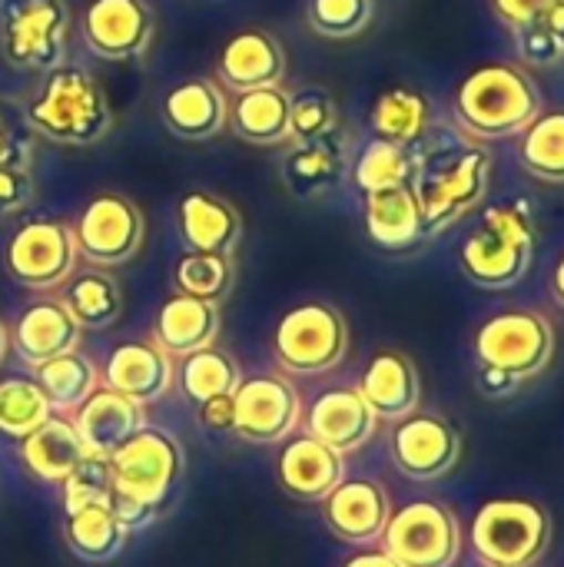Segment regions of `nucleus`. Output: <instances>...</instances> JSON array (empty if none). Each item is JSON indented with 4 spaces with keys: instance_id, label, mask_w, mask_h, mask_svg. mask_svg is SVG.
<instances>
[{
    "instance_id": "f257e3e1",
    "label": "nucleus",
    "mask_w": 564,
    "mask_h": 567,
    "mask_svg": "<svg viewBox=\"0 0 564 567\" xmlns=\"http://www.w3.org/2000/svg\"><path fill=\"white\" fill-rule=\"evenodd\" d=\"M412 193L422 206L429 239L472 213L492 183V156L475 140L452 130H425L412 143Z\"/></svg>"
},
{
    "instance_id": "f03ea898",
    "label": "nucleus",
    "mask_w": 564,
    "mask_h": 567,
    "mask_svg": "<svg viewBox=\"0 0 564 567\" xmlns=\"http://www.w3.org/2000/svg\"><path fill=\"white\" fill-rule=\"evenodd\" d=\"M33 133L63 143L90 146L113 130V110L103 86L80 66H53L40 93L23 106Z\"/></svg>"
},
{
    "instance_id": "7ed1b4c3",
    "label": "nucleus",
    "mask_w": 564,
    "mask_h": 567,
    "mask_svg": "<svg viewBox=\"0 0 564 567\" xmlns=\"http://www.w3.org/2000/svg\"><path fill=\"white\" fill-rule=\"evenodd\" d=\"M539 110L542 93L519 63H485L455 90V116L462 130L479 140L515 136L535 120Z\"/></svg>"
},
{
    "instance_id": "20e7f679",
    "label": "nucleus",
    "mask_w": 564,
    "mask_h": 567,
    "mask_svg": "<svg viewBox=\"0 0 564 567\" xmlns=\"http://www.w3.org/2000/svg\"><path fill=\"white\" fill-rule=\"evenodd\" d=\"M535 252V216L529 203L512 199L482 213L459 249L462 272L482 289H512L525 279Z\"/></svg>"
},
{
    "instance_id": "39448f33",
    "label": "nucleus",
    "mask_w": 564,
    "mask_h": 567,
    "mask_svg": "<svg viewBox=\"0 0 564 567\" xmlns=\"http://www.w3.org/2000/svg\"><path fill=\"white\" fill-rule=\"evenodd\" d=\"M186 472V458L180 442L160 429H140L126 445H120L106 458V475L113 498L133 502L153 512H163L176 495Z\"/></svg>"
},
{
    "instance_id": "423d86ee",
    "label": "nucleus",
    "mask_w": 564,
    "mask_h": 567,
    "mask_svg": "<svg viewBox=\"0 0 564 567\" xmlns=\"http://www.w3.org/2000/svg\"><path fill=\"white\" fill-rule=\"evenodd\" d=\"M552 545V515L529 498H492L472 518V548L485 565L532 567Z\"/></svg>"
},
{
    "instance_id": "0eeeda50",
    "label": "nucleus",
    "mask_w": 564,
    "mask_h": 567,
    "mask_svg": "<svg viewBox=\"0 0 564 567\" xmlns=\"http://www.w3.org/2000/svg\"><path fill=\"white\" fill-rule=\"evenodd\" d=\"M349 352V326L329 302H302L289 309L273 332V355L286 375H326Z\"/></svg>"
},
{
    "instance_id": "6e6552de",
    "label": "nucleus",
    "mask_w": 564,
    "mask_h": 567,
    "mask_svg": "<svg viewBox=\"0 0 564 567\" xmlns=\"http://www.w3.org/2000/svg\"><path fill=\"white\" fill-rule=\"evenodd\" d=\"M479 365L502 369L519 382L542 375L555 355V329L535 309H509L489 316L472 339Z\"/></svg>"
},
{
    "instance_id": "1a4fd4ad",
    "label": "nucleus",
    "mask_w": 564,
    "mask_h": 567,
    "mask_svg": "<svg viewBox=\"0 0 564 567\" xmlns=\"http://www.w3.org/2000/svg\"><path fill=\"white\" fill-rule=\"evenodd\" d=\"M76 236L60 219H27L3 246V269L13 282L47 292L60 289L76 269Z\"/></svg>"
},
{
    "instance_id": "9d476101",
    "label": "nucleus",
    "mask_w": 564,
    "mask_h": 567,
    "mask_svg": "<svg viewBox=\"0 0 564 567\" xmlns=\"http://www.w3.org/2000/svg\"><path fill=\"white\" fill-rule=\"evenodd\" d=\"M382 545L402 567H452L462 555V528L452 508L412 502L392 512Z\"/></svg>"
},
{
    "instance_id": "9b49d317",
    "label": "nucleus",
    "mask_w": 564,
    "mask_h": 567,
    "mask_svg": "<svg viewBox=\"0 0 564 567\" xmlns=\"http://www.w3.org/2000/svg\"><path fill=\"white\" fill-rule=\"evenodd\" d=\"M66 27L63 0H7L0 7V50L13 66L53 70L63 56Z\"/></svg>"
},
{
    "instance_id": "f8f14e48",
    "label": "nucleus",
    "mask_w": 564,
    "mask_h": 567,
    "mask_svg": "<svg viewBox=\"0 0 564 567\" xmlns=\"http://www.w3.org/2000/svg\"><path fill=\"white\" fill-rule=\"evenodd\" d=\"M302 425L299 389L286 375L239 379L233 392V435L249 445H279Z\"/></svg>"
},
{
    "instance_id": "ddd939ff",
    "label": "nucleus",
    "mask_w": 564,
    "mask_h": 567,
    "mask_svg": "<svg viewBox=\"0 0 564 567\" xmlns=\"http://www.w3.org/2000/svg\"><path fill=\"white\" fill-rule=\"evenodd\" d=\"M73 236L76 252L90 266L116 269L126 266L143 246V213L133 199L120 193H100L83 206Z\"/></svg>"
},
{
    "instance_id": "4468645a",
    "label": "nucleus",
    "mask_w": 564,
    "mask_h": 567,
    "mask_svg": "<svg viewBox=\"0 0 564 567\" xmlns=\"http://www.w3.org/2000/svg\"><path fill=\"white\" fill-rule=\"evenodd\" d=\"M392 465L412 482H435L449 475L462 458L459 429L432 412H412L396 422L389 435Z\"/></svg>"
},
{
    "instance_id": "2eb2a0df",
    "label": "nucleus",
    "mask_w": 564,
    "mask_h": 567,
    "mask_svg": "<svg viewBox=\"0 0 564 567\" xmlns=\"http://www.w3.org/2000/svg\"><path fill=\"white\" fill-rule=\"evenodd\" d=\"M153 40V13L143 0H90L83 10V43L103 60L140 56Z\"/></svg>"
},
{
    "instance_id": "dca6fc26",
    "label": "nucleus",
    "mask_w": 564,
    "mask_h": 567,
    "mask_svg": "<svg viewBox=\"0 0 564 567\" xmlns=\"http://www.w3.org/2000/svg\"><path fill=\"white\" fill-rule=\"evenodd\" d=\"M306 435L319 439L339 455L366 449L379 432V415L366 405L359 389H329L312 399L302 415Z\"/></svg>"
},
{
    "instance_id": "f3484780",
    "label": "nucleus",
    "mask_w": 564,
    "mask_h": 567,
    "mask_svg": "<svg viewBox=\"0 0 564 567\" xmlns=\"http://www.w3.org/2000/svg\"><path fill=\"white\" fill-rule=\"evenodd\" d=\"M276 482L289 498L322 505L339 482H346V455L332 452L312 435L289 439L276 458Z\"/></svg>"
},
{
    "instance_id": "a211bd4d",
    "label": "nucleus",
    "mask_w": 564,
    "mask_h": 567,
    "mask_svg": "<svg viewBox=\"0 0 564 567\" xmlns=\"http://www.w3.org/2000/svg\"><path fill=\"white\" fill-rule=\"evenodd\" d=\"M392 518L389 492L369 478L339 482V488L322 502L326 528L346 545H376Z\"/></svg>"
},
{
    "instance_id": "6ab92c4d",
    "label": "nucleus",
    "mask_w": 564,
    "mask_h": 567,
    "mask_svg": "<svg viewBox=\"0 0 564 567\" xmlns=\"http://www.w3.org/2000/svg\"><path fill=\"white\" fill-rule=\"evenodd\" d=\"M359 395L366 405L379 415V422H399L412 412H419L422 402V379L416 362L399 352V349H382L369 359L362 379H359Z\"/></svg>"
},
{
    "instance_id": "aec40b11",
    "label": "nucleus",
    "mask_w": 564,
    "mask_h": 567,
    "mask_svg": "<svg viewBox=\"0 0 564 567\" xmlns=\"http://www.w3.org/2000/svg\"><path fill=\"white\" fill-rule=\"evenodd\" d=\"M146 415L143 405H136L133 399L113 392V389H96L76 412H73V429L83 442V449L90 452V458L106 462L120 445H126L140 429H143Z\"/></svg>"
},
{
    "instance_id": "412c9836",
    "label": "nucleus",
    "mask_w": 564,
    "mask_h": 567,
    "mask_svg": "<svg viewBox=\"0 0 564 567\" xmlns=\"http://www.w3.org/2000/svg\"><path fill=\"white\" fill-rule=\"evenodd\" d=\"M283 73H286V50L266 30H243L229 37L216 60V80L233 93L279 86Z\"/></svg>"
},
{
    "instance_id": "4be33fe9",
    "label": "nucleus",
    "mask_w": 564,
    "mask_h": 567,
    "mask_svg": "<svg viewBox=\"0 0 564 567\" xmlns=\"http://www.w3.org/2000/svg\"><path fill=\"white\" fill-rule=\"evenodd\" d=\"M80 336L83 329L73 322L60 299H40L17 316L10 329V346L30 369H37L63 352H73L80 346Z\"/></svg>"
},
{
    "instance_id": "5701e85b",
    "label": "nucleus",
    "mask_w": 564,
    "mask_h": 567,
    "mask_svg": "<svg viewBox=\"0 0 564 567\" xmlns=\"http://www.w3.org/2000/svg\"><path fill=\"white\" fill-rule=\"evenodd\" d=\"M226 113H229V100H226L223 86L213 80H203V76L176 83L160 103L163 126L173 136L189 140V143H199V140L223 133Z\"/></svg>"
},
{
    "instance_id": "b1692460",
    "label": "nucleus",
    "mask_w": 564,
    "mask_h": 567,
    "mask_svg": "<svg viewBox=\"0 0 564 567\" xmlns=\"http://www.w3.org/2000/svg\"><path fill=\"white\" fill-rule=\"evenodd\" d=\"M219 302H206L196 296L173 292L153 326V342L170 355V359H186L199 349L216 346L219 339Z\"/></svg>"
},
{
    "instance_id": "393cba45",
    "label": "nucleus",
    "mask_w": 564,
    "mask_h": 567,
    "mask_svg": "<svg viewBox=\"0 0 564 567\" xmlns=\"http://www.w3.org/2000/svg\"><path fill=\"white\" fill-rule=\"evenodd\" d=\"M346 176V140L339 130L296 140L283 156V183L296 199H312L339 186Z\"/></svg>"
},
{
    "instance_id": "a878e982",
    "label": "nucleus",
    "mask_w": 564,
    "mask_h": 567,
    "mask_svg": "<svg viewBox=\"0 0 564 567\" xmlns=\"http://www.w3.org/2000/svg\"><path fill=\"white\" fill-rule=\"evenodd\" d=\"M106 389L133 399L136 405L160 402L173 389V362L156 342H123L110 352Z\"/></svg>"
},
{
    "instance_id": "bb28decb",
    "label": "nucleus",
    "mask_w": 564,
    "mask_h": 567,
    "mask_svg": "<svg viewBox=\"0 0 564 567\" xmlns=\"http://www.w3.org/2000/svg\"><path fill=\"white\" fill-rule=\"evenodd\" d=\"M366 233L379 249L406 252L429 239L422 206L412 193V186H392L379 193H366Z\"/></svg>"
},
{
    "instance_id": "cd10ccee",
    "label": "nucleus",
    "mask_w": 564,
    "mask_h": 567,
    "mask_svg": "<svg viewBox=\"0 0 564 567\" xmlns=\"http://www.w3.org/2000/svg\"><path fill=\"white\" fill-rule=\"evenodd\" d=\"M176 219H180L183 243L193 252L233 256L239 249L243 219L223 196H213V193H203V189L183 193V199L176 206Z\"/></svg>"
},
{
    "instance_id": "c85d7f7f",
    "label": "nucleus",
    "mask_w": 564,
    "mask_h": 567,
    "mask_svg": "<svg viewBox=\"0 0 564 567\" xmlns=\"http://www.w3.org/2000/svg\"><path fill=\"white\" fill-rule=\"evenodd\" d=\"M20 462L33 478L47 485H63L80 465L90 462V452L83 449L73 419L53 412L37 432L20 439Z\"/></svg>"
},
{
    "instance_id": "c756f323",
    "label": "nucleus",
    "mask_w": 564,
    "mask_h": 567,
    "mask_svg": "<svg viewBox=\"0 0 564 567\" xmlns=\"http://www.w3.org/2000/svg\"><path fill=\"white\" fill-rule=\"evenodd\" d=\"M226 123L233 133L256 146H279L293 140L289 126V93L283 86L243 90L229 100Z\"/></svg>"
},
{
    "instance_id": "7c9ffc66",
    "label": "nucleus",
    "mask_w": 564,
    "mask_h": 567,
    "mask_svg": "<svg viewBox=\"0 0 564 567\" xmlns=\"http://www.w3.org/2000/svg\"><path fill=\"white\" fill-rule=\"evenodd\" d=\"M63 515V542L80 561L106 565L120 558V551L126 548L130 532L116 522L113 505H83Z\"/></svg>"
},
{
    "instance_id": "2f4dec72",
    "label": "nucleus",
    "mask_w": 564,
    "mask_h": 567,
    "mask_svg": "<svg viewBox=\"0 0 564 567\" xmlns=\"http://www.w3.org/2000/svg\"><path fill=\"white\" fill-rule=\"evenodd\" d=\"M60 302L66 306V312L73 316V322L86 332H100L110 329L120 312H123V292L120 282L106 272V269H83L73 272L63 282V296Z\"/></svg>"
},
{
    "instance_id": "473e14b6",
    "label": "nucleus",
    "mask_w": 564,
    "mask_h": 567,
    "mask_svg": "<svg viewBox=\"0 0 564 567\" xmlns=\"http://www.w3.org/2000/svg\"><path fill=\"white\" fill-rule=\"evenodd\" d=\"M369 126L372 136L412 146L429 130V100L412 86H389L376 96Z\"/></svg>"
},
{
    "instance_id": "72a5a7b5",
    "label": "nucleus",
    "mask_w": 564,
    "mask_h": 567,
    "mask_svg": "<svg viewBox=\"0 0 564 567\" xmlns=\"http://www.w3.org/2000/svg\"><path fill=\"white\" fill-rule=\"evenodd\" d=\"M33 382L43 389L47 402L53 405V412H76L100 385L96 379V365L83 355V352H63L43 365L33 369Z\"/></svg>"
},
{
    "instance_id": "f704fd0d",
    "label": "nucleus",
    "mask_w": 564,
    "mask_h": 567,
    "mask_svg": "<svg viewBox=\"0 0 564 567\" xmlns=\"http://www.w3.org/2000/svg\"><path fill=\"white\" fill-rule=\"evenodd\" d=\"M416 173V159H412V146L372 136L362 143V150L352 159V183L359 186V193H379V189H392V186H409Z\"/></svg>"
},
{
    "instance_id": "c9c22d12",
    "label": "nucleus",
    "mask_w": 564,
    "mask_h": 567,
    "mask_svg": "<svg viewBox=\"0 0 564 567\" xmlns=\"http://www.w3.org/2000/svg\"><path fill=\"white\" fill-rule=\"evenodd\" d=\"M519 156L532 176L545 183H564V110L535 113V120L522 130Z\"/></svg>"
},
{
    "instance_id": "e433bc0d",
    "label": "nucleus",
    "mask_w": 564,
    "mask_h": 567,
    "mask_svg": "<svg viewBox=\"0 0 564 567\" xmlns=\"http://www.w3.org/2000/svg\"><path fill=\"white\" fill-rule=\"evenodd\" d=\"M239 365L229 352L209 346L183 359L180 365V389L193 405H203L219 395H233L239 385Z\"/></svg>"
},
{
    "instance_id": "4c0bfd02",
    "label": "nucleus",
    "mask_w": 564,
    "mask_h": 567,
    "mask_svg": "<svg viewBox=\"0 0 564 567\" xmlns=\"http://www.w3.org/2000/svg\"><path fill=\"white\" fill-rule=\"evenodd\" d=\"M233 256L219 252H193L186 249L173 266V286L183 296H196L206 302H223L233 289Z\"/></svg>"
},
{
    "instance_id": "58836bf2",
    "label": "nucleus",
    "mask_w": 564,
    "mask_h": 567,
    "mask_svg": "<svg viewBox=\"0 0 564 567\" xmlns=\"http://www.w3.org/2000/svg\"><path fill=\"white\" fill-rule=\"evenodd\" d=\"M53 415V405L47 402L43 389L33 379H3L0 382V435L7 439H27Z\"/></svg>"
},
{
    "instance_id": "ea45409f",
    "label": "nucleus",
    "mask_w": 564,
    "mask_h": 567,
    "mask_svg": "<svg viewBox=\"0 0 564 567\" xmlns=\"http://www.w3.org/2000/svg\"><path fill=\"white\" fill-rule=\"evenodd\" d=\"M372 0H309L306 20L319 37L349 40L359 37L372 20Z\"/></svg>"
},
{
    "instance_id": "a19ab883",
    "label": "nucleus",
    "mask_w": 564,
    "mask_h": 567,
    "mask_svg": "<svg viewBox=\"0 0 564 567\" xmlns=\"http://www.w3.org/2000/svg\"><path fill=\"white\" fill-rule=\"evenodd\" d=\"M289 126H293V140L339 130L336 96L326 86H306V90L293 93L289 96Z\"/></svg>"
},
{
    "instance_id": "79ce46f5",
    "label": "nucleus",
    "mask_w": 564,
    "mask_h": 567,
    "mask_svg": "<svg viewBox=\"0 0 564 567\" xmlns=\"http://www.w3.org/2000/svg\"><path fill=\"white\" fill-rule=\"evenodd\" d=\"M83 505H113V488L106 475V462L90 458L63 482V512L83 508Z\"/></svg>"
},
{
    "instance_id": "37998d69",
    "label": "nucleus",
    "mask_w": 564,
    "mask_h": 567,
    "mask_svg": "<svg viewBox=\"0 0 564 567\" xmlns=\"http://www.w3.org/2000/svg\"><path fill=\"white\" fill-rule=\"evenodd\" d=\"M33 156V130L20 106L10 100H0V169L3 166H23L30 169Z\"/></svg>"
},
{
    "instance_id": "c03bdc74",
    "label": "nucleus",
    "mask_w": 564,
    "mask_h": 567,
    "mask_svg": "<svg viewBox=\"0 0 564 567\" xmlns=\"http://www.w3.org/2000/svg\"><path fill=\"white\" fill-rule=\"evenodd\" d=\"M33 199V176L23 166H3L0 169V216H13L27 209Z\"/></svg>"
},
{
    "instance_id": "a18cd8bd",
    "label": "nucleus",
    "mask_w": 564,
    "mask_h": 567,
    "mask_svg": "<svg viewBox=\"0 0 564 567\" xmlns=\"http://www.w3.org/2000/svg\"><path fill=\"white\" fill-rule=\"evenodd\" d=\"M558 0H492V10H495V17L505 23V27H522V23H529V20H535V17H542L545 10H552Z\"/></svg>"
},
{
    "instance_id": "49530a36",
    "label": "nucleus",
    "mask_w": 564,
    "mask_h": 567,
    "mask_svg": "<svg viewBox=\"0 0 564 567\" xmlns=\"http://www.w3.org/2000/svg\"><path fill=\"white\" fill-rule=\"evenodd\" d=\"M475 385H479V392H482L485 399H509V395H515V392L522 389V382H519L515 375H509V372H502V369H489V365H479Z\"/></svg>"
},
{
    "instance_id": "de8ad7c7",
    "label": "nucleus",
    "mask_w": 564,
    "mask_h": 567,
    "mask_svg": "<svg viewBox=\"0 0 564 567\" xmlns=\"http://www.w3.org/2000/svg\"><path fill=\"white\" fill-rule=\"evenodd\" d=\"M196 409H199V425L206 432H233V395L209 399Z\"/></svg>"
},
{
    "instance_id": "09e8293b",
    "label": "nucleus",
    "mask_w": 564,
    "mask_h": 567,
    "mask_svg": "<svg viewBox=\"0 0 564 567\" xmlns=\"http://www.w3.org/2000/svg\"><path fill=\"white\" fill-rule=\"evenodd\" d=\"M342 567H402L386 548L382 551H359V555H352L349 561Z\"/></svg>"
},
{
    "instance_id": "8fccbe9b",
    "label": "nucleus",
    "mask_w": 564,
    "mask_h": 567,
    "mask_svg": "<svg viewBox=\"0 0 564 567\" xmlns=\"http://www.w3.org/2000/svg\"><path fill=\"white\" fill-rule=\"evenodd\" d=\"M552 296H555V302L564 309V252L562 259L555 262V269H552Z\"/></svg>"
},
{
    "instance_id": "3c124183",
    "label": "nucleus",
    "mask_w": 564,
    "mask_h": 567,
    "mask_svg": "<svg viewBox=\"0 0 564 567\" xmlns=\"http://www.w3.org/2000/svg\"><path fill=\"white\" fill-rule=\"evenodd\" d=\"M7 352H10V329L0 322V365H3V359H7Z\"/></svg>"
},
{
    "instance_id": "603ef678",
    "label": "nucleus",
    "mask_w": 564,
    "mask_h": 567,
    "mask_svg": "<svg viewBox=\"0 0 564 567\" xmlns=\"http://www.w3.org/2000/svg\"><path fill=\"white\" fill-rule=\"evenodd\" d=\"M485 567H499V565H485Z\"/></svg>"
}]
</instances>
